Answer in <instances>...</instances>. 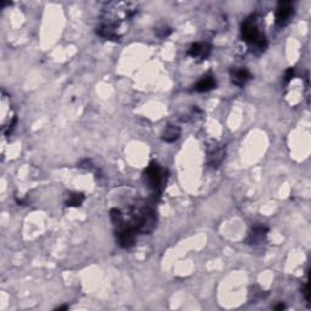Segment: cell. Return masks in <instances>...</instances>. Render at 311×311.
<instances>
[{"instance_id": "obj_15", "label": "cell", "mask_w": 311, "mask_h": 311, "mask_svg": "<svg viewBox=\"0 0 311 311\" xmlns=\"http://www.w3.org/2000/svg\"><path fill=\"white\" fill-rule=\"evenodd\" d=\"M286 307L283 304H278V305H276V307H275V310H283Z\"/></svg>"}, {"instance_id": "obj_8", "label": "cell", "mask_w": 311, "mask_h": 311, "mask_svg": "<svg viewBox=\"0 0 311 311\" xmlns=\"http://www.w3.org/2000/svg\"><path fill=\"white\" fill-rule=\"evenodd\" d=\"M211 52V46L209 44H203V43H196L191 45V48L188 49V55L195 59L200 60H206L210 55Z\"/></svg>"}, {"instance_id": "obj_7", "label": "cell", "mask_w": 311, "mask_h": 311, "mask_svg": "<svg viewBox=\"0 0 311 311\" xmlns=\"http://www.w3.org/2000/svg\"><path fill=\"white\" fill-rule=\"evenodd\" d=\"M231 78H232V83L237 86L246 85L249 79H252V74L248 69L246 68H233L230 71Z\"/></svg>"}, {"instance_id": "obj_4", "label": "cell", "mask_w": 311, "mask_h": 311, "mask_svg": "<svg viewBox=\"0 0 311 311\" xmlns=\"http://www.w3.org/2000/svg\"><path fill=\"white\" fill-rule=\"evenodd\" d=\"M293 4L290 1H280L276 9V24L278 27H285L293 16Z\"/></svg>"}, {"instance_id": "obj_6", "label": "cell", "mask_w": 311, "mask_h": 311, "mask_svg": "<svg viewBox=\"0 0 311 311\" xmlns=\"http://www.w3.org/2000/svg\"><path fill=\"white\" fill-rule=\"evenodd\" d=\"M208 163L211 166H218L219 164L223 162L224 157H225V148L223 145L219 144H213L208 147Z\"/></svg>"}, {"instance_id": "obj_9", "label": "cell", "mask_w": 311, "mask_h": 311, "mask_svg": "<svg viewBox=\"0 0 311 311\" xmlns=\"http://www.w3.org/2000/svg\"><path fill=\"white\" fill-rule=\"evenodd\" d=\"M215 77L211 76V74H207V76L202 77V78L197 82V84L195 85V90L198 91V93H207V91L211 90V89H215Z\"/></svg>"}, {"instance_id": "obj_11", "label": "cell", "mask_w": 311, "mask_h": 311, "mask_svg": "<svg viewBox=\"0 0 311 311\" xmlns=\"http://www.w3.org/2000/svg\"><path fill=\"white\" fill-rule=\"evenodd\" d=\"M85 200V196L83 193H69L66 200L67 207H79Z\"/></svg>"}, {"instance_id": "obj_2", "label": "cell", "mask_w": 311, "mask_h": 311, "mask_svg": "<svg viewBox=\"0 0 311 311\" xmlns=\"http://www.w3.org/2000/svg\"><path fill=\"white\" fill-rule=\"evenodd\" d=\"M241 32H242L243 41L250 46H253L254 50L264 51L268 46V41L264 34L259 31V27L257 24V19L255 16H250L243 21L241 26Z\"/></svg>"}, {"instance_id": "obj_13", "label": "cell", "mask_w": 311, "mask_h": 311, "mask_svg": "<svg viewBox=\"0 0 311 311\" xmlns=\"http://www.w3.org/2000/svg\"><path fill=\"white\" fill-rule=\"evenodd\" d=\"M303 294H304L305 300H307V302L309 303V300H310V298H309V285H308V283H305L304 288H303Z\"/></svg>"}, {"instance_id": "obj_3", "label": "cell", "mask_w": 311, "mask_h": 311, "mask_svg": "<svg viewBox=\"0 0 311 311\" xmlns=\"http://www.w3.org/2000/svg\"><path fill=\"white\" fill-rule=\"evenodd\" d=\"M164 169L161 168L157 162H151L148 168L145 171V178L147 181L148 186H150L152 190H155L156 192H161L162 188H163L164 184Z\"/></svg>"}, {"instance_id": "obj_10", "label": "cell", "mask_w": 311, "mask_h": 311, "mask_svg": "<svg viewBox=\"0 0 311 311\" xmlns=\"http://www.w3.org/2000/svg\"><path fill=\"white\" fill-rule=\"evenodd\" d=\"M181 130L176 125H168L162 133V140L166 143H174L180 138Z\"/></svg>"}, {"instance_id": "obj_12", "label": "cell", "mask_w": 311, "mask_h": 311, "mask_svg": "<svg viewBox=\"0 0 311 311\" xmlns=\"http://www.w3.org/2000/svg\"><path fill=\"white\" fill-rule=\"evenodd\" d=\"M293 76H294V68H288L287 71H286V73H285V82H286V83H288V82H290V79L293 78Z\"/></svg>"}, {"instance_id": "obj_14", "label": "cell", "mask_w": 311, "mask_h": 311, "mask_svg": "<svg viewBox=\"0 0 311 311\" xmlns=\"http://www.w3.org/2000/svg\"><path fill=\"white\" fill-rule=\"evenodd\" d=\"M56 311H62V310H68V305H62V307H59L55 309Z\"/></svg>"}, {"instance_id": "obj_5", "label": "cell", "mask_w": 311, "mask_h": 311, "mask_svg": "<svg viewBox=\"0 0 311 311\" xmlns=\"http://www.w3.org/2000/svg\"><path fill=\"white\" fill-rule=\"evenodd\" d=\"M268 231V226H265L264 224H255V225H253L252 228H250L246 242H247L248 245H258V243H260L261 241L266 237Z\"/></svg>"}, {"instance_id": "obj_1", "label": "cell", "mask_w": 311, "mask_h": 311, "mask_svg": "<svg viewBox=\"0 0 311 311\" xmlns=\"http://www.w3.org/2000/svg\"><path fill=\"white\" fill-rule=\"evenodd\" d=\"M138 12V5L134 2H113L104 10V22L96 29L100 37L117 41L123 36L125 28L122 26L124 21L131 19Z\"/></svg>"}]
</instances>
